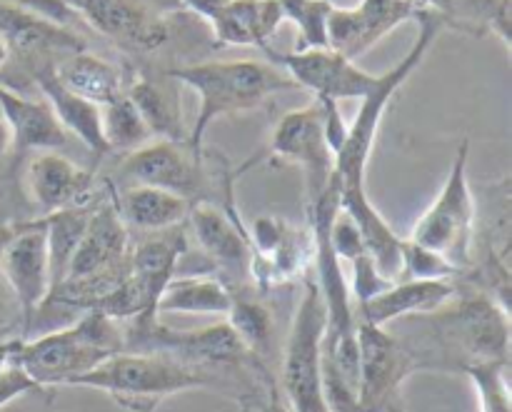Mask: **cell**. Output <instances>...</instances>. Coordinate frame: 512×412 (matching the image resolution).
Returning <instances> with one entry per match:
<instances>
[{
	"instance_id": "29",
	"label": "cell",
	"mask_w": 512,
	"mask_h": 412,
	"mask_svg": "<svg viewBox=\"0 0 512 412\" xmlns=\"http://www.w3.org/2000/svg\"><path fill=\"white\" fill-rule=\"evenodd\" d=\"M95 205H78V208L58 210L53 215H43L45 218V235H48V263H50V293L63 285L65 275H68L70 260H73L75 250H78L80 238L85 233L90 215H93Z\"/></svg>"
},
{
	"instance_id": "19",
	"label": "cell",
	"mask_w": 512,
	"mask_h": 412,
	"mask_svg": "<svg viewBox=\"0 0 512 412\" xmlns=\"http://www.w3.org/2000/svg\"><path fill=\"white\" fill-rule=\"evenodd\" d=\"M185 220H188L190 235L203 250L205 258L213 263V268H218L228 278H243L250 273L253 250H250L248 230L243 228L233 208L223 213V210L198 200L190 205Z\"/></svg>"
},
{
	"instance_id": "7",
	"label": "cell",
	"mask_w": 512,
	"mask_h": 412,
	"mask_svg": "<svg viewBox=\"0 0 512 412\" xmlns=\"http://www.w3.org/2000/svg\"><path fill=\"white\" fill-rule=\"evenodd\" d=\"M468 163L470 143L463 140L455 150L443 190L410 233V240L440 253L458 270L473 263L478 240V198L470 185Z\"/></svg>"
},
{
	"instance_id": "38",
	"label": "cell",
	"mask_w": 512,
	"mask_h": 412,
	"mask_svg": "<svg viewBox=\"0 0 512 412\" xmlns=\"http://www.w3.org/2000/svg\"><path fill=\"white\" fill-rule=\"evenodd\" d=\"M488 30L490 33L498 35L505 45L510 48V40H512V0H498L490 13L488 20Z\"/></svg>"
},
{
	"instance_id": "6",
	"label": "cell",
	"mask_w": 512,
	"mask_h": 412,
	"mask_svg": "<svg viewBox=\"0 0 512 412\" xmlns=\"http://www.w3.org/2000/svg\"><path fill=\"white\" fill-rule=\"evenodd\" d=\"M328 328V308L315 275H305L303 295L290 323L280 363V398L293 412H328L323 400V338Z\"/></svg>"
},
{
	"instance_id": "11",
	"label": "cell",
	"mask_w": 512,
	"mask_h": 412,
	"mask_svg": "<svg viewBox=\"0 0 512 412\" xmlns=\"http://www.w3.org/2000/svg\"><path fill=\"white\" fill-rule=\"evenodd\" d=\"M360 412H383L400 400V390L418 370V358L388 328L358 323Z\"/></svg>"
},
{
	"instance_id": "2",
	"label": "cell",
	"mask_w": 512,
	"mask_h": 412,
	"mask_svg": "<svg viewBox=\"0 0 512 412\" xmlns=\"http://www.w3.org/2000/svg\"><path fill=\"white\" fill-rule=\"evenodd\" d=\"M168 75L178 83L190 85L200 98L198 115L188 138V148L198 158H203V138L215 120L260 108L275 93L300 90L288 73H280L275 65L255 63V60H208V63L175 65Z\"/></svg>"
},
{
	"instance_id": "5",
	"label": "cell",
	"mask_w": 512,
	"mask_h": 412,
	"mask_svg": "<svg viewBox=\"0 0 512 412\" xmlns=\"http://www.w3.org/2000/svg\"><path fill=\"white\" fill-rule=\"evenodd\" d=\"M130 250L128 225L118 215L113 198L95 205L63 285L45 300H63L80 310L93 308L128 275Z\"/></svg>"
},
{
	"instance_id": "25",
	"label": "cell",
	"mask_w": 512,
	"mask_h": 412,
	"mask_svg": "<svg viewBox=\"0 0 512 412\" xmlns=\"http://www.w3.org/2000/svg\"><path fill=\"white\" fill-rule=\"evenodd\" d=\"M113 203L123 223L143 233H160V230L183 225L193 205L168 190L138 183L125 188L123 193H113Z\"/></svg>"
},
{
	"instance_id": "23",
	"label": "cell",
	"mask_w": 512,
	"mask_h": 412,
	"mask_svg": "<svg viewBox=\"0 0 512 412\" xmlns=\"http://www.w3.org/2000/svg\"><path fill=\"white\" fill-rule=\"evenodd\" d=\"M33 85L38 88L40 98L50 105L58 123L68 135H75L95 158H105L108 155V145L103 138V125H100V105L90 103V100L80 98L73 90L65 88L58 78H55L53 68L40 70L33 78Z\"/></svg>"
},
{
	"instance_id": "12",
	"label": "cell",
	"mask_w": 512,
	"mask_h": 412,
	"mask_svg": "<svg viewBox=\"0 0 512 412\" xmlns=\"http://www.w3.org/2000/svg\"><path fill=\"white\" fill-rule=\"evenodd\" d=\"M268 155L273 160H288V163L300 165L305 173L308 200L318 198L335 175L333 150L328 148V140H325L323 103L315 100L305 108L285 113L275 125Z\"/></svg>"
},
{
	"instance_id": "37",
	"label": "cell",
	"mask_w": 512,
	"mask_h": 412,
	"mask_svg": "<svg viewBox=\"0 0 512 412\" xmlns=\"http://www.w3.org/2000/svg\"><path fill=\"white\" fill-rule=\"evenodd\" d=\"M25 318L18 303V295L10 288L8 278L0 270V340L23 338Z\"/></svg>"
},
{
	"instance_id": "35",
	"label": "cell",
	"mask_w": 512,
	"mask_h": 412,
	"mask_svg": "<svg viewBox=\"0 0 512 412\" xmlns=\"http://www.w3.org/2000/svg\"><path fill=\"white\" fill-rule=\"evenodd\" d=\"M330 245H333L335 255L340 260H348V263H353L360 255H368L358 225L353 223V218L343 208L335 213L333 223H330Z\"/></svg>"
},
{
	"instance_id": "20",
	"label": "cell",
	"mask_w": 512,
	"mask_h": 412,
	"mask_svg": "<svg viewBox=\"0 0 512 412\" xmlns=\"http://www.w3.org/2000/svg\"><path fill=\"white\" fill-rule=\"evenodd\" d=\"M455 293H458L455 280H395L383 293L353 305L355 323L388 328L395 320L410 315L440 313L455 298Z\"/></svg>"
},
{
	"instance_id": "17",
	"label": "cell",
	"mask_w": 512,
	"mask_h": 412,
	"mask_svg": "<svg viewBox=\"0 0 512 412\" xmlns=\"http://www.w3.org/2000/svg\"><path fill=\"white\" fill-rule=\"evenodd\" d=\"M23 185L30 203L43 215L78 208V205H98L95 175L60 155V150L33 153L25 165Z\"/></svg>"
},
{
	"instance_id": "34",
	"label": "cell",
	"mask_w": 512,
	"mask_h": 412,
	"mask_svg": "<svg viewBox=\"0 0 512 412\" xmlns=\"http://www.w3.org/2000/svg\"><path fill=\"white\" fill-rule=\"evenodd\" d=\"M495 3L498 0H443L438 15L445 25H455L470 35H485Z\"/></svg>"
},
{
	"instance_id": "18",
	"label": "cell",
	"mask_w": 512,
	"mask_h": 412,
	"mask_svg": "<svg viewBox=\"0 0 512 412\" xmlns=\"http://www.w3.org/2000/svg\"><path fill=\"white\" fill-rule=\"evenodd\" d=\"M188 10L208 20L215 48L258 45L270 48V38L283 23L280 0H180Z\"/></svg>"
},
{
	"instance_id": "27",
	"label": "cell",
	"mask_w": 512,
	"mask_h": 412,
	"mask_svg": "<svg viewBox=\"0 0 512 412\" xmlns=\"http://www.w3.org/2000/svg\"><path fill=\"white\" fill-rule=\"evenodd\" d=\"M233 288L218 275H175L158 300L160 313L228 315Z\"/></svg>"
},
{
	"instance_id": "31",
	"label": "cell",
	"mask_w": 512,
	"mask_h": 412,
	"mask_svg": "<svg viewBox=\"0 0 512 412\" xmlns=\"http://www.w3.org/2000/svg\"><path fill=\"white\" fill-rule=\"evenodd\" d=\"M335 3L330 0H280L283 20H293L298 28V50L328 48V18Z\"/></svg>"
},
{
	"instance_id": "1",
	"label": "cell",
	"mask_w": 512,
	"mask_h": 412,
	"mask_svg": "<svg viewBox=\"0 0 512 412\" xmlns=\"http://www.w3.org/2000/svg\"><path fill=\"white\" fill-rule=\"evenodd\" d=\"M125 350L120 320L88 308L78 320L35 338L8 340V360L23 368L40 388L73 385L105 358Z\"/></svg>"
},
{
	"instance_id": "4",
	"label": "cell",
	"mask_w": 512,
	"mask_h": 412,
	"mask_svg": "<svg viewBox=\"0 0 512 412\" xmlns=\"http://www.w3.org/2000/svg\"><path fill=\"white\" fill-rule=\"evenodd\" d=\"M415 20H418V38H415V43L410 45V50L403 55L400 63H395L388 73L375 78V85L365 95L363 103H360L358 115L348 125L343 145L335 153V173L340 178V188H365V170H368L370 153H373L375 138H378L380 123H383V115L388 110L390 100L408 83V78L420 68L425 55L430 53L435 40L440 38V33L448 28L445 20L430 8L420 10Z\"/></svg>"
},
{
	"instance_id": "14",
	"label": "cell",
	"mask_w": 512,
	"mask_h": 412,
	"mask_svg": "<svg viewBox=\"0 0 512 412\" xmlns=\"http://www.w3.org/2000/svg\"><path fill=\"white\" fill-rule=\"evenodd\" d=\"M120 175L130 183L168 190L190 203H195L205 185L203 158H198L188 145H180V140L168 138L150 140L130 150L120 165Z\"/></svg>"
},
{
	"instance_id": "8",
	"label": "cell",
	"mask_w": 512,
	"mask_h": 412,
	"mask_svg": "<svg viewBox=\"0 0 512 412\" xmlns=\"http://www.w3.org/2000/svg\"><path fill=\"white\" fill-rule=\"evenodd\" d=\"M440 318L445 343L465 355V365L510 363V313L475 288L458 295L445 305Z\"/></svg>"
},
{
	"instance_id": "40",
	"label": "cell",
	"mask_w": 512,
	"mask_h": 412,
	"mask_svg": "<svg viewBox=\"0 0 512 412\" xmlns=\"http://www.w3.org/2000/svg\"><path fill=\"white\" fill-rule=\"evenodd\" d=\"M13 233H15V223H5V225H0V253H3L5 243H8V240L13 238Z\"/></svg>"
},
{
	"instance_id": "33",
	"label": "cell",
	"mask_w": 512,
	"mask_h": 412,
	"mask_svg": "<svg viewBox=\"0 0 512 412\" xmlns=\"http://www.w3.org/2000/svg\"><path fill=\"white\" fill-rule=\"evenodd\" d=\"M460 270L435 250L403 240V265H400L398 280H455Z\"/></svg>"
},
{
	"instance_id": "10",
	"label": "cell",
	"mask_w": 512,
	"mask_h": 412,
	"mask_svg": "<svg viewBox=\"0 0 512 412\" xmlns=\"http://www.w3.org/2000/svg\"><path fill=\"white\" fill-rule=\"evenodd\" d=\"M85 25L130 53H155L170 40L163 0H68Z\"/></svg>"
},
{
	"instance_id": "42",
	"label": "cell",
	"mask_w": 512,
	"mask_h": 412,
	"mask_svg": "<svg viewBox=\"0 0 512 412\" xmlns=\"http://www.w3.org/2000/svg\"><path fill=\"white\" fill-rule=\"evenodd\" d=\"M383 412H408V410H405L403 400H398V403H393V405H390V408H385Z\"/></svg>"
},
{
	"instance_id": "21",
	"label": "cell",
	"mask_w": 512,
	"mask_h": 412,
	"mask_svg": "<svg viewBox=\"0 0 512 412\" xmlns=\"http://www.w3.org/2000/svg\"><path fill=\"white\" fill-rule=\"evenodd\" d=\"M0 115L8 125L10 143H15L20 153L63 150L68 145V133L43 98H25L20 90L0 83Z\"/></svg>"
},
{
	"instance_id": "32",
	"label": "cell",
	"mask_w": 512,
	"mask_h": 412,
	"mask_svg": "<svg viewBox=\"0 0 512 412\" xmlns=\"http://www.w3.org/2000/svg\"><path fill=\"white\" fill-rule=\"evenodd\" d=\"M463 370L475 385L480 412H512L508 363H475Z\"/></svg>"
},
{
	"instance_id": "24",
	"label": "cell",
	"mask_w": 512,
	"mask_h": 412,
	"mask_svg": "<svg viewBox=\"0 0 512 412\" xmlns=\"http://www.w3.org/2000/svg\"><path fill=\"white\" fill-rule=\"evenodd\" d=\"M178 80L165 73H140L128 75L125 95L135 103L138 113L148 123L153 138L180 140L183 138V118H180V88Z\"/></svg>"
},
{
	"instance_id": "15",
	"label": "cell",
	"mask_w": 512,
	"mask_h": 412,
	"mask_svg": "<svg viewBox=\"0 0 512 412\" xmlns=\"http://www.w3.org/2000/svg\"><path fill=\"white\" fill-rule=\"evenodd\" d=\"M0 270L8 278L10 288L18 295L23 308L25 333L45 298L50 295V263H48V235L45 218L30 223H15L13 238L5 243L0 253Z\"/></svg>"
},
{
	"instance_id": "39",
	"label": "cell",
	"mask_w": 512,
	"mask_h": 412,
	"mask_svg": "<svg viewBox=\"0 0 512 412\" xmlns=\"http://www.w3.org/2000/svg\"><path fill=\"white\" fill-rule=\"evenodd\" d=\"M10 148V133H8V125H5L3 115H0V160H3V155L8 153Z\"/></svg>"
},
{
	"instance_id": "3",
	"label": "cell",
	"mask_w": 512,
	"mask_h": 412,
	"mask_svg": "<svg viewBox=\"0 0 512 412\" xmlns=\"http://www.w3.org/2000/svg\"><path fill=\"white\" fill-rule=\"evenodd\" d=\"M73 385L100 390L128 412H155L170 395L185 390L220 388L208 373L183 360L143 350H120L105 358L98 368L73 380Z\"/></svg>"
},
{
	"instance_id": "22",
	"label": "cell",
	"mask_w": 512,
	"mask_h": 412,
	"mask_svg": "<svg viewBox=\"0 0 512 412\" xmlns=\"http://www.w3.org/2000/svg\"><path fill=\"white\" fill-rule=\"evenodd\" d=\"M340 208L358 225L365 253L370 255L380 275L395 283L400 278V265H403V238L390 228L388 220L375 208L368 188H340Z\"/></svg>"
},
{
	"instance_id": "9",
	"label": "cell",
	"mask_w": 512,
	"mask_h": 412,
	"mask_svg": "<svg viewBox=\"0 0 512 412\" xmlns=\"http://www.w3.org/2000/svg\"><path fill=\"white\" fill-rule=\"evenodd\" d=\"M0 40L8 48V63H18L33 83L45 68H55L65 55L88 50L78 30L48 23L15 0H0Z\"/></svg>"
},
{
	"instance_id": "28",
	"label": "cell",
	"mask_w": 512,
	"mask_h": 412,
	"mask_svg": "<svg viewBox=\"0 0 512 412\" xmlns=\"http://www.w3.org/2000/svg\"><path fill=\"white\" fill-rule=\"evenodd\" d=\"M225 318H228V325L238 335L243 348L253 358H258L260 363L268 365L275 348V318L268 305L255 298V295L243 293V290L235 293L233 290V303H230Z\"/></svg>"
},
{
	"instance_id": "16",
	"label": "cell",
	"mask_w": 512,
	"mask_h": 412,
	"mask_svg": "<svg viewBox=\"0 0 512 412\" xmlns=\"http://www.w3.org/2000/svg\"><path fill=\"white\" fill-rule=\"evenodd\" d=\"M420 10L418 0H360L355 8L335 5L328 18V48L358 60L390 30L418 18Z\"/></svg>"
},
{
	"instance_id": "41",
	"label": "cell",
	"mask_w": 512,
	"mask_h": 412,
	"mask_svg": "<svg viewBox=\"0 0 512 412\" xmlns=\"http://www.w3.org/2000/svg\"><path fill=\"white\" fill-rule=\"evenodd\" d=\"M5 63H8V48H5V43L0 40V70L5 68Z\"/></svg>"
},
{
	"instance_id": "13",
	"label": "cell",
	"mask_w": 512,
	"mask_h": 412,
	"mask_svg": "<svg viewBox=\"0 0 512 412\" xmlns=\"http://www.w3.org/2000/svg\"><path fill=\"white\" fill-rule=\"evenodd\" d=\"M273 63L283 65L285 73L298 83L300 90H310L315 100H363L375 85L378 75L365 73L355 60L345 58L333 48H308L295 53L263 50Z\"/></svg>"
},
{
	"instance_id": "36",
	"label": "cell",
	"mask_w": 512,
	"mask_h": 412,
	"mask_svg": "<svg viewBox=\"0 0 512 412\" xmlns=\"http://www.w3.org/2000/svg\"><path fill=\"white\" fill-rule=\"evenodd\" d=\"M350 265H353V280L348 283V290H350V300H353V305L365 303V300L383 293V290L390 285V280L383 278L380 270L375 268L370 255H360V258H355Z\"/></svg>"
},
{
	"instance_id": "30",
	"label": "cell",
	"mask_w": 512,
	"mask_h": 412,
	"mask_svg": "<svg viewBox=\"0 0 512 412\" xmlns=\"http://www.w3.org/2000/svg\"><path fill=\"white\" fill-rule=\"evenodd\" d=\"M100 125H103L108 153H130L153 140L148 123L125 93L113 103L100 105Z\"/></svg>"
},
{
	"instance_id": "26",
	"label": "cell",
	"mask_w": 512,
	"mask_h": 412,
	"mask_svg": "<svg viewBox=\"0 0 512 412\" xmlns=\"http://www.w3.org/2000/svg\"><path fill=\"white\" fill-rule=\"evenodd\" d=\"M53 73L65 88L95 105H108L115 98H120L125 93V80H128V75L118 65L100 58V55H93L90 50L65 55L55 65Z\"/></svg>"
}]
</instances>
